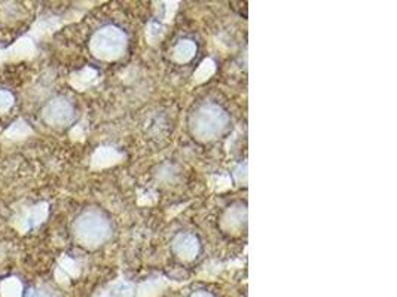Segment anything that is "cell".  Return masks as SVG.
Returning a JSON list of instances; mask_svg holds the SVG:
<instances>
[{
	"label": "cell",
	"mask_w": 397,
	"mask_h": 297,
	"mask_svg": "<svg viewBox=\"0 0 397 297\" xmlns=\"http://www.w3.org/2000/svg\"><path fill=\"white\" fill-rule=\"evenodd\" d=\"M171 248L173 253L180 260L192 262L197 259L200 253V242L194 235H190V233H179V235L173 240Z\"/></svg>",
	"instance_id": "obj_3"
},
{
	"label": "cell",
	"mask_w": 397,
	"mask_h": 297,
	"mask_svg": "<svg viewBox=\"0 0 397 297\" xmlns=\"http://www.w3.org/2000/svg\"><path fill=\"white\" fill-rule=\"evenodd\" d=\"M168 283H165L164 279L156 278V279H149L146 283L140 284L136 287V297H156L160 296Z\"/></svg>",
	"instance_id": "obj_5"
},
{
	"label": "cell",
	"mask_w": 397,
	"mask_h": 297,
	"mask_svg": "<svg viewBox=\"0 0 397 297\" xmlns=\"http://www.w3.org/2000/svg\"><path fill=\"white\" fill-rule=\"evenodd\" d=\"M216 72V62L212 58H205L201 65L198 66V69L194 73V82L195 84H204L205 81H209L210 77L214 74Z\"/></svg>",
	"instance_id": "obj_8"
},
{
	"label": "cell",
	"mask_w": 397,
	"mask_h": 297,
	"mask_svg": "<svg viewBox=\"0 0 397 297\" xmlns=\"http://www.w3.org/2000/svg\"><path fill=\"white\" fill-rule=\"evenodd\" d=\"M209 186H210V189L214 191V192H224V191H228L231 189V186H232V180L229 176H210L209 177Z\"/></svg>",
	"instance_id": "obj_12"
},
{
	"label": "cell",
	"mask_w": 397,
	"mask_h": 297,
	"mask_svg": "<svg viewBox=\"0 0 397 297\" xmlns=\"http://www.w3.org/2000/svg\"><path fill=\"white\" fill-rule=\"evenodd\" d=\"M178 2H161L158 6V20L160 23H170L174 17V13L178 11Z\"/></svg>",
	"instance_id": "obj_10"
},
{
	"label": "cell",
	"mask_w": 397,
	"mask_h": 297,
	"mask_svg": "<svg viewBox=\"0 0 397 297\" xmlns=\"http://www.w3.org/2000/svg\"><path fill=\"white\" fill-rule=\"evenodd\" d=\"M229 118L222 107L216 104H204L198 107L190 118V131L201 142H212L224 134Z\"/></svg>",
	"instance_id": "obj_1"
},
{
	"label": "cell",
	"mask_w": 397,
	"mask_h": 297,
	"mask_svg": "<svg viewBox=\"0 0 397 297\" xmlns=\"http://www.w3.org/2000/svg\"><path fill=\"white\" fill-rule=\"evenodd\" d=\"M165 35V27L164 24L158 21H151L146 27V40L149 45H155L160 40H163Z\"/></svg>",
	"instance_id": "obj_9"
},
{
	"label": "cell",
	"mask_w": 397,
	"mask_h": 297,
	"mask_svg": "<svg viewBox=\"0 0 397 297\" xmlns=\"http://www.w3.org/2000/svg\"><path fill=\"white\" fill-rule=\"evenodd\" d=\"M110 297H136V286L126 281H119L110 290Z\"/></svg>",
	"instance_id": "obj_11"
},
{
	"label": "cell",
	"mask_w": 397,
	"mask_h": 297,
	"mask_svg": "<svg viewBox=\"0 0 397 297\" xmlns=\"http://www.w3.org/2000/svg\"><path fill=\"white\" fill-rule=\"evenodd\" d=\"M247 210L244 206H234L222 217V228L229 233H238L246 228Z\"/></svg>",
	"instance_id": "obj_4"
},
{
	"label": "cell",
	"mask_w": 397,
	"mask_h": 297,
	"mask_svg": "<svg viewBox=\"0 0 397 297\" xmlns=\"http://www.w3.org/2000/svg\"><path fill=\"white\" fill-rule=\"evenodd\" d=\"M195 52H197V45L192 40L185 39V40H180L176 46H174L173 60L176 62H180V65H183V62H187V61L192 60Z\"/></svg>",
	"instance_id": "obj_6"
},
{
	"label": "cell",
	"mask_w": 397,
	"mask_h": 297,
	"mask_svg": "<svg viewBox=\"0 0 397 297\" xmlns=\"http://www.w3.org/2000/svg\"><path fill=\"white\" fill-rule=\"evenodd\" d=\"M94 159H95V162H97L99 168H103V167H110V165H115V164L121 162L124 159V155L112 147H102L97 150V153H95Z\"/></svg>",
	"instance_id": "obj_7"
},
{
	"label": "cell",
	"mask_w": 397,
	"mask_h": 297,
	"mask_svg": "<svg viewBox=\"0 0 397 297\" xmlns=\"http://www.w3.org/2000/svg\"><path fill=\"white\" fill-rule=\"evenodd\" d=\"M91 48L95 57L102 60H118L126 50V36L118 27H104L95 33Z\"/></svg>",
	"instance_id": "obj_2"
},
{
	"label": "cell",
	"mask_w": 397,
	"mask_h": 297,
	"mask_svg": "<svg viewBox=\"0 0 397 297\" xmlns=\"http://www.w3.org/2000/svg\"><path fill=\"white\" fill-rule=\"evenodd\" d=\"M190 297H213V296H212L210 293H207V291H197V293H194Z\"/></svg>",
	"instance_id": "obj_13"
}]
</instances>
